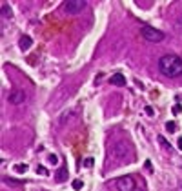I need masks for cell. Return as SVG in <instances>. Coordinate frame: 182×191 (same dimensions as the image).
Wrapping results in <instances>:
<instances>
[{"label": "cell", "instance_id": "cell-18", "mask_svg": "<svg viewBox=\"0 0 182 191\" xmlns=\"http://www.w3.org/2000/svg\"><path fill=\"white\" fill-rule=\"evenodd\" d=\"M144 111H146V115H149V117H153V115H155V111H153V107H151V106H146Z\"/></svg>", "mask_w": 182, "mask_h": 191}, {"label": "cell", "instance_id": "cell-16", "mask_svg": "<svg viewBox=\"0 0 182 191\" xmlns=\"http://www.w3.org/2000/svg\"><path fill=\"white\" fill-rule=\"evenodd\" d=\"M37 173H38V175H42V176H48V175H49V173H48V169L42 167V166H38V167H37Z\"/></svg>", "mask_w": 182, "mask_h": 191}, {"label": "cell", "instance_id": "cell-5", "mask_svg": "<svg viewBox=\"0 0 182 191\" xmlns=\"http://www.w3.org/2000/svg\"><path fill=\"white\" fill-rule=\"evenodd\" d=\"M62 8L69 15H78V13H82L86 9V2L84 0H67V2H64Z\"/></svg>", "mask_w": 182, "mask_h": 191}, {"label": "cell", "instance_id": "cell-17", "mask_svg": "<svg viewBox=\"0 0 182 191\" xmlns=\"http://www.w3.org/2000/svg\"><path fill=\"white\" fill-rule=\"evenodd\" d=\"M180 111H182V106L180 104H175L173 106V115H180Z\"/></svg>", "mask_w": 182, "mask_h": 191}, {"label": "cell", "instance_id": "cell-19", "mask_svg": "<svg viewBox=\"0 0 182 191\" xmlns=\"http://www.w3.org/2000/svg\"><path fill=\"white\" fill-rule=\"evenodd\" d=\"M49 162H51V164H57V162H58V156H57V155H49Z\"/></svg>", "mask_w": 182, "mask_h": 191}, {"label": "cell", "instance_id": "cell-6", "mask_svg": "<svg viewBox=\"0 0 182 191\" xmlns=\"http://www.w3.org/2000/svg\"><path fill=\"white\" fill-rule=\"evenodd\" d=\"M8 102L11 106H20L26 102V93L22 89H13L9 95H8Z\"/></svg>", "mask_w": 182, "mask_h": 191}, {"label": "cell", "instance_id": "cell-20", "mask_svg": "<svg viewBox=\"0 0 182 191\" xmlns=\"http://www.w3.org/2000/svg\"><path fill=\"white\" fill-rule=\"evenodd\" d=\"M86 166H93V158H87L86 160Z\"/></svg>", "mask_w": 182, "mask_h": 191}, {"label": "cell", "instance_id": "cell-21", "mask_svg": "<svg viewBox=\"0 0 182 191\" xmlns=\"http://www.w3.org/2000/svg\"><path fill=\"white\" fill-rule=\"evenodd\" d=\"M179 149L182 151V138H179Z\"/></svg>", "mask_w": 182, "mask_h": 191}, {"label": "cell", "instance_id": "cell-8", "mask_svg": "<svg viewBox=\"0 0 182 191\" xmlns=\"http://www.w3.org/2000/svg\"><path fill=\"white\" fill-rule=\"evenodd\" d=\"M67 176H69V171L66 169V166H62V167H60L58 171L55 173V180H57V182H66Z\"/></svg>", "mask_w": 182, "mask_h": 191}, {"label": "cell", "instance_id": "cell-13", "mask_svg": "<svg viewBox=\"0 0 182 191\" xmlns=\"http://www.w3.org/2000/svg\"><path fill=\"white\" fill-rule=\"evenodd\" d=\"M13 169H15L17 173H26V171H28V164H17Z\"/></svg>", "mask_w": 182, "mask_h": 191}, {"label": "cell", "instance_id": "cell-2", "mask_svg": "<svg viewBox=\"0 0 182 191\" xmlns=\"http://www.w3.org/2000/svg\"><path fill=\"white\" fill-rule=\"evenodd\" d=\"M109 153L118 164H126V162H133L135 160V149L131 146V142L127 140H117L109 146Z\"/></svg>", "mask_w": 182, "mask_h": 191}, {"label": "cell", "instance_id": "cell-7", "mask_svg": "<svg viewBox=\"0 0 182 191\" xmlns=\"http://www.w3.org/2000/svg\"><path fill=\"white\" fill-rule=\"evenodd\" d=\"M73 122H77V113H73V111L64 113L62 118H60V124H73Z\"/></svg>", "mask_w": 182, "mask_h": 191}, {"label": "cell", "instance_id": "cell-11", "mask_svg": "<svg viewBox=\"0 0 182 191\" xmlns=\"http://www.w3.org/2000/svg\"><path fill=\"white\" fill-rule=\"evenodd\" d=\"M2 17H4V18H11V17H13V11L9 9V6H8V4H4V6H2Z\"/></svg>", "mask_w": 182, "mask_h": 191}, {"label": "cell", "instance_id": "cell-9", "mask_svg": "<svg viewBox=\"0 0 182 191\" xmlns=\"http://www.w3.org/2000/svg\"><path fill=\"white\" fill-rule=\"evenodd\" d=\"M109 84H113V86H118V87L126 86V78H124V75H120V73L113 75V77L109 78Z\"/></svg>", "mask_w": 182, "mask_h": 191}, {"label": "cell", "instance_id": "cell-14", "mask_svg": "<svg viewBox=\"0 0 182 191\" xmlns=\"http://www.w3.org/2000/svg\"><path fill=\"white\" fill-rule=\"evenodd\" d=\"M166 129H167L170 133H175V131H177V124H175V122H167V124H166Z\"/></svg>", "mask_w": 182, "mask_h": 191}, {"label": "cell", "instance_id": "cell-3", "mask_svg": "<svg viewBox=\"0 0 182 191\" xmlns=\"http://www.w3.org/2000/svg\"><path fill=\"white\" fill-rule=\"evenodd\" d=\"M142 37L144 40H147V42H162V40L166 38V35L160 29H155V27L151 26H144L142 27Z\"/></svg>", "mask_w": 182, "mask_h": 191}, {"label": "cell", "instance_id": "cell-15", "mask_svg": "<svg viewBox=\"0 0 182 191\" xmlns=\"http://www.w3.org/2000/svg\"><path fill=\"white\" fill-rule=\"evenodd\" d=\"M82 186H84V182H82V180H78V179H77V180H73V189H77V191H78V189H82Z\"/></svg>", "mask_w": 182, "mask_h": 191}, {"label": "cell", "instance_id": "cell-10", "mask_svg": "<svg viewBox=\"0 0 182 191\" xmlns=\"http://www.w3.org/2000/svg\"><path fill=\"white\" fill-rule=\"evenodd\" d=\"M33 46V40H31V37H28V35H24L22 38L18 40V47L22 51H26V49H29V47Z\"/></svg>", "mask_w": 182, "mask_h": 191}, {"label": "cell", "instance_id": "cell-12", "mask_svg": "<svg viewBox=\"0 0 182 191\" xmlns=\"http://www.w3.org/2000/svg\"><path fill=\"white\" fill-rule=\"evenodd\" d=\"M158 142H160V146H162V147L166 149V151H170V153H171V146H170V144H167V140L164 138V136H162V135H158Z\"/></svg>", "mask_w": 182, "mask_h": 191}, {"label": "cell", "instance_id": "cell-1", "mask_svg": "<svg viewBox=\"0 0 182 191\" xmlns=\"http://www.w3.org/2000/svg\"><path fill=\"white\" fill-rule=\"evenodd\" d=\"M158 69L164 77H180L182 75V58L177 57V55H164L158 60Z\"/></svg>", "mask_w": 182, "mask_h": 191}, {"label": "cell", "instance_id": "cell-4", "mask_svg": "<svg viewBox=\"0 0 182 191\" xmlns=\"http://www.w3.org/2000/svg\"><path fill=\"white\" fill-rule=\"evenodd\" d=\"M115 188L118 191H135L137 189V182H135V179L131 175H124L115 180Z\"/></svg>", "mask_w": 182, "mask_h": 191}]
</instances>
